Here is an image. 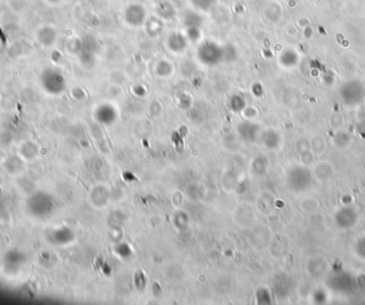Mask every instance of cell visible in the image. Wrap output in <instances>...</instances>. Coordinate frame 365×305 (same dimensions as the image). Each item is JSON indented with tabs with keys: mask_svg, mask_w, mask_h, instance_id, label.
<instances>
[{
	"mask_svg": "<svg viewBox=\"0 0 365 305\" xmlns=\"http://www.w3.org/2000/svg\"><path fill=\"white\" fill-rule=\"evenodd\" d=\"M27 209L35 218L44 219L50 217L56 209L54 199L45 192H36L27 200Z\"/></svg>",
	"mask_w": 365,
	"mask_h": 305,
	"instance_id": "cell-1",
	"label": "cell"
},
{
	"mask_svg": "<svg viewBox=\"0 0 365 305\" xmlns=\"http://www.w3.org/2000/svg\"><path fill=\"white\" fill-rule=\"evenodd\" d=\"M41 85L51 95H59L67 87V80L63 74L56 69H46L41 74Z\"/></svg>",
	"mask_w": 365,
	"mask_h": 305,
	"instance_id": "cell-2",
	"label": "cell"
},
{
	"mask_svg": "<svg viewBox=\"0 0 365 305\" xmlns=\"http://www.w3.org/2000/svg\"><path fill=\"white\" fill-rule=\"evenodd\" d=\"M198 55L203 63L208 64V66H214V64H217L222 60L223 51L217 44L206 42L202 44L201 47H199Z\"/></svg>",
	"mask_w": 365,
	"mask_h": 305,
	"instance_id": "cell-3",
	"label": "cell"
},
{
	"mask_svg": "<svg viewBox=\"0 0 365 305\" xmlns=\"http://www.w3.org/2000/svg\"><path fill=\"white\" fill-rule=\"evenodd\" d=\"M48 239L51 243L55 245H67L72 242L74 239V234L68 227H61L49 232Z\"/></svg>",
	"mask_w": 365,
	"mask_h": 305,
	"instance_id": "cell-4",
	"label": "cell"
},
{
	"mask_svg": "<svg viewBox=\"0 0 365 305\" xmlns=\"http://www.w3.org/2000/svg\"><path fill=\"white\" fill-rule=\"evenodd\" d=\"M144 17H145V13H144L143 8L138 5L129 6V8L125 12V20L129 25H132V26L141 25L144 21Z\"/></svg>",
	"mask_w": 365,
	"mask_h": 305,
	"instance_id": "cell-5",
	"label": "cell"
},
{
	"mask_svg": "<svg viewBox=\"0 0 365 305\" xmlns=\"http://www.w3.org/2000/svg\"><path fill=\"white\" fill-rule=\"evenodd\" d=\"M96 118L102 124H111L116 119V111L108 105L100 106L96 110Z\"/></svg>",
	"mask_w": 365,
	"mask_h": 305,
	"instance_id": "cell-6",
	"label": "cell"
},
{
	"mask_svg": "<svg viewBox=\"0 0 365 305\" xmlns=\"http://www.w3.org/2000/svg\"><path fill=\"white\" fill-rule=\"evenodd\" d=\"M37 39H39L40 43H42L43 45L49 46L53 45L56 39H57V33H56L51 27H43L39 33H37Z\"/></svg>",
	"mask_w": 365,
	"mask_h": 305,
	"instance_id": "cell-7",
	"label": "cell"
},
{
	"mask_svg": "<svg viewBox=\"0 0 365 305\" xmlns=\"http://www.w3.org/2000/svg\"><path fill=\"white\" fill-rule=\"evenodd\" d=\"M186 44H187L186 39L182 34H179V33L172 34L169 39V46H170L171 50L176 51V52L184 50L186 47Z\"/></svg>",
	"mask_w": 365,
	"mask_h": 305,
	"instance_id": "cell-8",
	"label": "cell"
},
{
	"mask_svg": "<svg viewBox=\"0 0 365 305\" xmlns=\"http://www.w3.org/2000/svg\"><path fill=\"white\" fill-rule=\"evenodd\" d=\"M6 262L11 267H20L25 262V256L18 251H10L7 253Z\"/></svg>",
	"mask_w": 365,
	"mask_h": 305,
	"instance_id": "cell-9",
	"label": "cell"
},
{
	"mask_svg": "<svg viewBox=\"0 0 365 305\" xmlns=\"http://www.w3.org/2000/svg\"><path fill=\"white\" fill-rule=\"evenodd\" d=\"M21 153L24 158L32 159L37 155V149H36L35 144H33V143H26L23 145Z\"/></svg>",
	"mask_w": 365,
	"mask_h": 305,
	"instance_id": "cell-10",
	"label": "cell"
},
{
	"mask_svg": "<svg viewBox=\"0 0 365 305\" xmlns=\"http://www.w3.org/2000/svg\"><path fill=\"white\" fill-rule=\"evenodd\" d=\"M192 2L196 6V8L201 9V10H208L213 5L214 0H192Z\"/></svg>",
	"mask_w": 365,
	"mask_h": 305,
	"instance_id": "cell-11",
	"label": "cell"
},
{
	"mask_svg": "<svg viewBox=\"0 0 365 305\" xmlns=\"http://www.w3.org/2000/svg\"><path fill=\"white\" fill-rule=\"evenodd\" d=\"M47 2L50 4H58L61 2V0H47Z\"/></svg>",
	"mask_w": 365,
	"mask_h": 305,
	"instance_id": "cell-12",
	"label": "cell"
}]
</instances>
